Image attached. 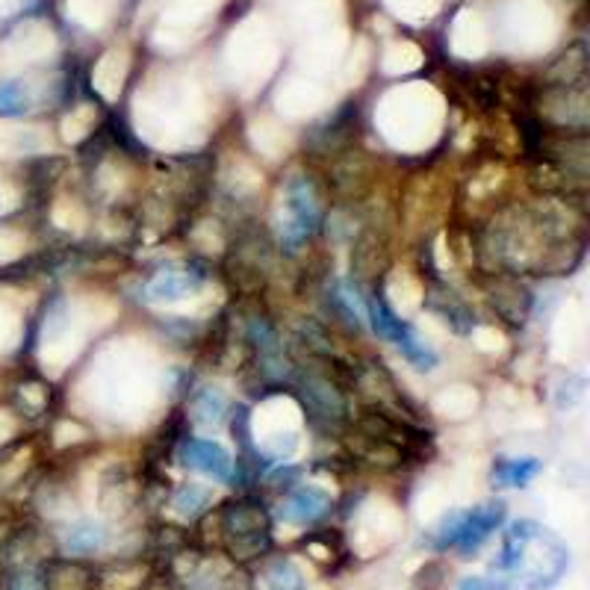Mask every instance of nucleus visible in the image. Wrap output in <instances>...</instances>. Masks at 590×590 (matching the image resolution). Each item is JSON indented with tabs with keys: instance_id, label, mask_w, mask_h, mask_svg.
Instances as JSON below:
<instances>
[{
	"instance_id": "1",
	"label": "nucleus",
	"mask_w": 590,
	"mask_h": 590,
	"mask_svg": "<svg viewBox=\"0 0 590 590\" xmlns=\"http://www.w3.org/2000/svg\"><path fill=\"white\" fill-rule=\"evenodd\" d=\"M570 567V549L537 520H516L502 534L497 561L490 564L493 590H549Z\"/></svg>"
},
{
	"instance_id": "2",
	"label": "nucleus",
	"mask_w": 590,
	"mask_h": 590,
	"mask_svg": "<svg viewBox=\"0 0 590 590\" xmlns=\"http://www.w3.org/2000/svg\"><path fill=\"white\" fill-rule=\"evenodd\" d=\"M505 516L508 505L502 499L469 508V511H449L432 532L428 546H432L434 553L455 549L464 558H469V555H476L481 546L488 544L490 537L497 534V528H502Z\"/></svg>"
},
{
	"instance_id": "3",
	"label": "nucleus",
	"mask_w": 590,
	"mask_h": 590,
	"mask_svg": "<svg viewBox=\"0 0 590 590\" xmlns=\"http://www.w3.org/2000/svg\"><path fill=\"white\" fill-rule=\"evenodd\" d=\"M366 316L372 322V329L378 337H385L387 343H393L416 369H434L437 366V352H434L422 334L413 325H408L404 319H399L393 310L387 308V301L369 299L366 301Z\"/></svg>"
},
{
	"instance_id": "4",
	"label": "nucleus",
	"mask_w": 590,
	"mask_h": 590,
	"mask_svg": "<svg viewBox=\"0 0 590 590\" xmlns=\"http://www.w3.org/2000/svg\"><path fill=\"white\" fill-rule=\"evenodd\" d=\"M319 225L316 192L304 178H292L287 187V216L281 222V243L296 252Z\"/></svg>"
},
{
	"instance_id": "5",
	"label": "nucleus",
	"mask_w": 590,
	"mask_h": 590,
	"mask_svg": "<svg viewBox=\"0 0 590 590\" xmlns=\"http://www.w3.org/2000/svg\"><path fill=\"white\" fill-rule=\"evenodd\" d=\"M225 528L231 544H234L236 555L240 558H248V555H257L266 546V534H269V525L263 520V514L257 508L236 505L234 511H227Z\"/></svg>"
},
{
	"instance_id": "6",
	"label": "nucleus",
	"mask_w": 590,
	"mask_h": 590,
	"mask_svg": "<svg viewBox=\"0 0 590 590\" xmlns=\"http://www.w3.org/2000/svg\"><path fill=\"white\" fill-rule=\"evenodd\" d=\"M180 460L187 467L204 472L213 481H231L234 478V460L227 455L225 446L213 441H187L180 446Z\"/></svg>"
},
{
	"instance_id": "7",
	"label": "nucleus",
	"mask_w": 590,
	"mask_h": 590,
	"mask_svg": "<svg viewBox=\"0 0 590 590\" xmlns=\"http://www.w3.org/2000/svg\"><path fill=\"white\" fill-rule=\"evenodd\" d=\"M331 497L322 488H299L278 505V516L287 525H310L329 514Z\"/></svg>"
},
{
	"instance_id": "8",
	"label": "nucleus",
	"mask_w": 590,
	"mask_h": 590,
	"mask_svg": "<svg viewBox=\"0 0 590 590\" xmlns=\"http://www.w3.org/2000/svg\"><path fill=\"white\" fill-rule=\"evenodd\" d=\"M198 281H201V275L192 272V269H175V266H171V269H163V272L151 278L148 287H145V296H148L151 301L183 299L187 292L196 290Z\"/></svg>"
},
{
	"instance_id": "9",
	"label": "nucleus",
	"mask_w": 590,
	"mask_h": 590,
	"mask_svg": "<svg viewBox=\"0 0 590 590\" xmlns=\"http://www.w3.org/2000/svg\"><path fill=\"white\" fill-rule=\"evenodd\" d=\"M110 541V534L94 520H77L63 532V553L68 555H94L101 553Z\"/></svg>"
},
{
	"instance_id": "10",
	"label": "nucleus",
	"mask_w": 590,
	"mask_h": 590,
	"mask_svg": "<svg viewBox=\"0 0 590 590\" xmlns=\"http://www.w3.org/2000/svg\"><path fill=\"white\" fill-rule=\"evenodd\" d=\"M544 472V460L537 458H502L490 472L493 488H525Z\"/></svg>"
},
{
	"instance_id": "11",
	"label": "nucleus",
	"mask_w": 590,
	"mask_h": 590,
	"mask_svg": "<svg viewBox=\"0 0 590 590\" xmlns=\"http://www.w3.org/2000/svg\"><path fill=\"white\" fill-rule=\"evenodd\" d=\"M227 411V399L219 387H204L198 390L196 399H192V420L201 425V428H216L222 425Z\"/></svg>"
},
{
	"instance_id": "12",
	"label": "nucleus",
	"mask_w": 590,
	"mask_h": 590,
	"mask_svg": "<svg viewBox=\"0 0 590 590\" xmlns=\"http://www.w3.org/2000/svg\"><path fill=\"white\" fill-rule=\"evenodd\" d=\"M263 590H308V579L292 558H278L263 572Z\"/></svg>"
},
{
	"instance_id": "13",
	"label": "nucleus",
	"mask_w": 590,
	"mask_h": 590,
	"mask_svg": "<svg viewBox=\"0 0 590 590\" xmlns=\"http://www.w3.org/2000/svg\"><path fill=\"white\" fill-rule=\"evenodd\" d=\"M33 107V92L24 80H0V115L15 119Z\"/></svg>"
},
{
	"instance_id": "14",
	"label": "nucleus",
	"mask_w": 590,
	"mask_h": 590,
	"mask_svg": "<svg viewBox=\"0 0 590 590\" xmlns=\"http://www.w3.org/2000/svg\"><path fill=\"white\" fill-rule=\"evenodd\" d=\"M210 499H213V493H210L204 485H183V488L175 493V499H171V508H175V514L183 516V520H196L198 514H204Z\"/></svg>"
},
{
	"instance_id": "15",
	"label": "nucleus",
	"mask_w": 590,
	"mask_h": 590,
	"mask_svg": "<svg viewBox=\"0 0 590 590\" xmlns=\"http://www.w3.org/2000/svg\"><path fill=\"white\" fill-rule=\"evenodd\" d=\"M3 590H47V581L42 579V572L30 570V567H19V570L7 572Z\"/></svg>"
}]
</instances>
